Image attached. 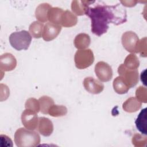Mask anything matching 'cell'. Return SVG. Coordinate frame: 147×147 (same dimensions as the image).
<instances>
[{
    "mask_svg": "<svg viewBox=\"0 0 147 147\" xmlns=\"http://www.w3.org/2000/svg\"><path fill=\"white\" fill-rule=\"evenodd\" d=\"M90 43L91 38L90 36L83 33L76 35L74 40V45L78 49H84L88 48Z\"/></svg>",
    "mask_w": 147,
    "mask_h": 147,
    "instance_id": "obj_15",
    "label": "cell"
},
{
    "mask_svg": "<svg viewBox=\"0 0 147 147\" xmlns=\"http://www.w3.org/2000/svg\"><path fill=\"white\" fill-rule=\"evenodd\" d=\"M67 109L63 105H52L48 110V114L53 117H63L67 114Z\"/></svg>",
    "mask_w": 147,
    "mask_h": 147,
    "instance_id": "obj_24",
    "label": "cell"
},
{
    "mask_svg": "<svg viewBox=\"0 0 147 147\" xmlns=\"http://www.w3.org/2000/svg\"><path fill=\"white\" fill-rule=\"evenodd\" d=\"M37 129L41 135L48 137L52 134L53 131V125L49 118L44 117H40L38 118Z\"/></svg>",
    "mask_w": 147,
    "mask_h": 147,
    "instance_id": "obj_12",
    "label": "cell"
},
{
    "mask_svg": "<svg viewBox=\"0 0 147 147\" xmlns=\"http://www.w3.org/2000/svg\"><path fill=\"white\" fill-rule=\"evenodd\" d=\"M85 14L91 20L92 32L98 36H100L107 32L109 23L114 24L111 6L97 3L92 6L90 5Z\"/></svg>",
    "mask_w": 147,
    "mask_h": 147,
    "instance_id": "obj_1",
    "label": "cell"
},
{
    "mask_svg": "<svg viewBox=\"0 0 147 147\" xmlns=\"http://www.w3.org/2000/svg\"><path fill=\"white\" fill-rule=\"evenodd\" d=\"M132 144L134 146L143 147L146 145L147 137L145 136H142L138 133H136L132 137Z\"/></svg>",
    "mask_w": 147,
    "mask_h": 147,
    "instance_id": "obj_26",
    "label": "cell"
},
{
    "mask_svg": "<svg viewBox=\"0 0 147 147\" xmlns=\"http://www.w3.org/2000/svg\"><path fill=\"white\" fill-rule=\"evenodd\" d=\"M44 24L39 21L33 22L29 27V31L32 37L35 38H39L42 36Z\"/></svg>",
    "mask_w": 147,
    "mask_h": 147,
    "instance_id": "obj_21",
    "label": "cell"
},
{
    "mask_svg": "<svg viewBox=\"0 0 147 147\" xmlns=\"http://www.w3.org/2000/svg\"><path fill=\"white\" fill-rule=\"evenodd\" d=\"M136 98L141 103L147 102V89L145 87L140 86L136 91Z\"/></svg>",
    "mask_w": 147,
    "mask_h": 147,
    "instance_id": "obj_28",
    "label": "cell"
},
{
    "mask_svg": "<svg viewBox=\"0 0 147 147\" xmlns=\"http://www.w3.org/2000/svg\"><path fill=\"white\" fill-rule=\"evenodd\" d=\"M61 30V26L51 22H47L44 26L42 37L45 41L54 40L59 34Z\"/></svg>",
    "mask_w": 147,
    "mask_h": 147,
    "instance_id": "obj_9",
    "label": "cell"
},
{
    "mask_svg": "<svg viewBox=\"0 0 147 147\" xmlns=\"http://www.w3.org/2000/svg\"><path fill=\"white\" fill-rule=\"evenodd\" d=\"M31 41V35L25 30L13 32L9 36V42L11 46L17 51L28 49Z\"/></svg>",
    "mask_w": 147,
    "mask_h": 147,
    "instance_id": "obj_3",
    "label": "cell"
},
{
    "mask_svg": "<svg viewBox=\"0 0 147 147\" xmlns=\"http://www.w3.org/2000/svg\"><path fill=\"white\" fill-rule=\"evenodd\" d=\"M123 48L131 53H137V46L139 41L137 34L132 31H127L123 33L121 37Z\"/></svg>",
    "mask_w": 147,
    "mask_h": 147,
    "instance_id": "obj_6",
    "label": "cell"
},
{
    "mask_svg": "<svg viewBox=\"0 0 147 147\" xmlns=\"http://www.w3.org/2000/svg\"><path fill=\"white\" fill-rule=\"evenodd\" d=\"M123 65L129 69H137L140 65V61L135 54L131 53L126 57Z\"/></svg>",
    "mask_w": 147,
    "mask_h": 147,
    "instance_id": "obj_22",
    "label": "cell"
},
{
    "mask_svg": "<svg viewBox=\"0 0 147 147\" xmlns=\"http://www.w3.org/2000/svg\"><path fill=\"white\" fill-rule=\"evenodd\" d=\"M77 22L78 18L74 13L69 10L64 11L61 18L60 25L66 28L72 27L76 25Z\"/></svg>",
    "mask_w": 147,
    "mask_h": 147,
    "instance_id": "obj_18",
    "label": "cell"
},
{
    "mask_svg": "<svg viewBox=\"0 0 147 147\" xmlns=\"http://www.w3.org/2000/svg\"><path fill=\"white\" fill-rule=\"evenodd\" d=\"M74 61L77 68L80 69L87 68L94 61L93 52L90 49H79L75 54Z\"/></svg>",
    "mask_w": 147,
    "mask_h": 147,
    "instance_id": "obj_4",
    "label": "cell"
},
{
    "mask_svg": "<svg viewBox=\"0 0 147 147\" xmlns=\"http://www.w3.org/2000/svg\"><path fill=\"white\" fill-rule=\"evenodd\" d=\"M83 86L86 91L92 94H99L104 89V85L102 83L90 76L84 79Z\"/></svg>",
    "mask_w": 147,
    "mask_h": 147,
    "instance_id": "obj_10",
    "label": "cell"
},
{
    "mask_svg": "<svg viewBox=\"0 0 147 147\" xmlns=\"http://www.w3.org/2000/svg\"><path fill=\"white\" fill-rule=\"evenodd\" d=\"M113 86L115 92L119 94L127 93L130 88L123 78L119 76L115 78L113 83Z\"/></svg>",
    "mask_w": 147,
    "mask_h": 147,
    "instance_id": "obj_20",
    "label": "cell"
},
{
    "mask_svg": "<svg viewBox=\"0 0 147 147\" xmlns=\"http://www.w3.org/2000/svg\"><path fill=\"white\" fill-rule=\"evenodd\" d=\"M144 71L141 72V80L144 83V84L145 85H146V84H145V83H146V80H145V79H146V78H146V75H145V76H144Z\"/></svg>",
    "mask_w": 147,
    "mask_h": 147,
    "instance_id": "obj_31",
    "label": "cell"
},
{
    "mask_svg": "<svg viewBox=\"0 0 147 147\" xmlns=\"http://www.w3.org/2000/svg\"><path fill=\"white\" fill-rule=\"evenodd\" d=\"M40 106V111L44 114H48V110L50 107L54 105V101L52 98L48 96H42L38 99Z\"/></svg>",
    "mask_w": 147,
    "mask_h": 147,
    "instance_id": "obj_23",
    "label": "cell"
},
{
    "mask_svg": "<svg viewBox=\"0 0 147 147\" xmlns=\"http://www.w3.org/2000/svg\"><path fill=\"white\" fill-rule=\"evenodd\" d=\"M14 142L18 147H35L40 143V136L36 131L20 127L14 133Z\"/></svg>",
    "mask_w": 147,
    "mask_h": 147,
    "instance_id": "obj_2",
    "label": "cell"
},
{
    "mask_svg": "<svg viewBox=\"0 0 147 147\" xmlns=\"http://www.w3.org/2000/svg\"><path fill=\"white\" fill-rule=\"evenodd\" d=\"M25 109L33 110L37 113L40 111V106L38 100H37L34 98H30L28 99L25 103Z\"/></svg>",
    "mask_w": 147,
    "mask_h": 147,
    "instance_id": "obj_25",
    "label": "cell"
},
{
    "mask_svg": "<svg viewBox=\"0 0 147 147\" xmlns=\"http://www.w3.org/2000/svg\"><path fill=\"white\" fill-rule=\"evenodd\" d=\"M146 121V108H144L141 111L135 121L136 127L142 134L144 135H146L147 134Z\"/></svg>",
    "mask_w": 147,
    "mask_h": 147,
    "instance_id": "obj_17",
    "label": "cell"
},
{
    "mask_svg": "<svg viewBox=\"0 0 147 147\" xmlns=\"http://www.w3.org/2000/svg\"><path fill=\"white\" fill-rule=\"evenodd\" d=\"M21 122L25 128L32 130L36 129L38 123L37 113L26 109L21 114Z\"/></svg>",
    "mask_w": 147,
    "mask_h": 147,
    "instance_id": "obj_8",
    "label": "cell"
},
{
    "mask_svg": "<svg viewBox=\"0 0 147 147\" xmlns=\"http://www.w3.org/2000/svg\"><path fill=\"white\" fill-rule=\"evenodd\" d=\"M1 138V144L5 143V146H13V142L11 140L8 136L3 134H1L0 136Z\"/></svg>",
    "mask_w": 147,
    "mask_h": 147,
    "instance_id": "obj_29",
    "label": "cell"
},
{
    "mask_svg": "<svg viewBox=\"0 0 147 147\" xmlns=\"http://www.w3.org/2000/svg\"><path fill=\"white\" fill-rule=\"evenodd\" d=\"M52 7L48 3H42L40 4L35 11L36 18L40 22H45L48 20V13L49 10Z\"/></svg>",
    "mask_w": 147,
    "mask_h": 147,
    "instance_id": "obj_14",
    "label": "cell"
},
{
    "mask_svg": "<svg viewBox=\"0 0 147 147\" xmlns=\"http://www.w3.org/2000/svg\"><path fill=\"white\" fill-rule=\"evenodd\" d=\"M95 72L96 76L101 82H109L113 77L111 67L105 61H99L96 64L95 66Z\"/></svg>",
    "mask_w": 147,
    "mask_h": 147,
    "instance_id": "obj_7",
    "label": "cell"
},
{
    "mask_svg": "<svg viewBox=\"0 0 147 147\" xmlns=\"http://www.w3.org/2000/svg\"><path fill=\"white\" fill-rule=\"evenodd\" d=\"M17 65L16 57L10 53L2 54L0 57V68L1 71H10Z\"/></svg>",
    "mask_w": 147,
    "mask_h": 147,
    "instance_id": "obj_11",
    "label": "cell"
},
{
    "mask_svg": "<svg viewBox=\"0 0 147 147\" xmlns=\"http://www.w3.org/2000/svg\"><path fill=\"white\" fill-rule=\"evenodd\" d=\"M118 72L119 76L123 78L129 88L134 87L138 83V71L137 69H129L124 66L123 64H122L118 68Z\"/></svg>",
    "mask_w": 147,
    "mask_h": 147,
    "instance_id": "obj_5",
    "label": "cell"
},
{
    "mask_svg": "<svg viewBox=\"0 0 147 147\" xmlns=\"http://www.w3.org/2000/svg\"><path fill=\"white\" fill-rule=\"evenodd\" d=\"M137 53H139L141 57H146L147 56L146 37H145L139 40L137 46Z\"/></svg>",
    "mask_w": 147,
    "mask_h": 147,
    "instance_id": "obj_27",
    "label": "cell"
},
{
    "mask_svg": "<svg viewBox=\"0 0 147 147\" xmlns=\"http://www.w3.org/2000/svg\"><path fill=\"white\" fill-rule=\"evenodd\" d=\"M137 1H121V3L126 7H133L136 5Z\"/></svg>",
    "mask_w": 147,
    "mask_h": 147,
    "instance_id": "obj_30",
    "label": "cell"
},
{
    "mask_svg": "<svg viewBox=\"0 0 147 147\" xmlns=\"http://www.w3.org/2000/svg\"><path fill=\"white\" fill-rule=\"evenodd\" d=\"M95 1H72L71 3V9L74 14L77 16L85 14L88 5L92 4Z\"/></svg>",
    "mask_w": 147,
    "mask_h": 147,
    "instance_id": "obj_13",
    "label": "cell"
},
{
    "mask_svg": "<svg viewBox=\"0 0 147 147\" xmlns=\"http://www.w3.org/2000/svg\"><path fill=\"white\" fill-rule=\"evenodd\" d=\"M64 10L58 7H51L48 13V20L50 22L60 25L61 18Z\"/></svg>",
    "mask_w": 147,
    "mask_h": 147,
    "instance_id": "obj_19",
    "label": "cell"
},
{
    "mask_svg": "<svg viewBox=\"0 0 147 147\" xmlns=\"http://www.w3.org/2000/svg\"><path fill=\"white\" fill-rule=\"evenodd\" d=\"M141 106V102L136 97H130L123 103L122 108L126 112L134 113L140 110Z\"/></svg>",
    "mask_w": 147,
    "mask_h": 147,
    "instance_id": "obj_16",
    "label": "cell"
}]
</instances>
